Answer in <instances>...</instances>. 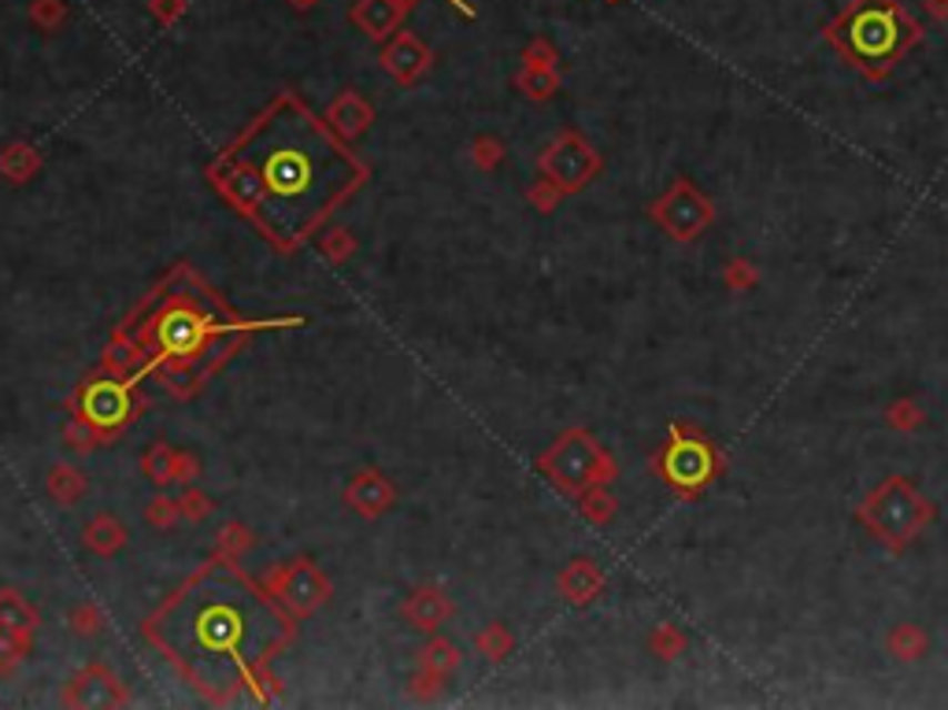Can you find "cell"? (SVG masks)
<instances>
[{
	"label": "cell",
	"mask_w": 948,
	"mask_h": 710,
	"mask_svg": "<svg viewBox=\"0 0 948 710\" xmlns=\"http://www.w3.org/2000/svg\"><path fill=\"white\" fill-rule=\"evenodd\" d=\"M856 518L870 529V537H878V544L900 555L934 526L937 507L930 496H922L911 485L908 474H892L870 488L864 504L856 507Z\"/></svg>",
	"instance_id": "277c9868"
},
{
	"label": "cell",
	"mask_w": 948,
	"mask_h": 710,
	"mask_svg": "<svg viewBox=\"0 0 948 710\" xmlns=\"http://www.w3.org/2000/svg\"><path fill=\"white\" fill-rule=\"evenodd\" d=\"M723 282L730 293H748V288L759 285V271L753 260H742V255H734V260H726L723 266Z\"/></svg>",
	"instance_id": "8fae6325"
},
{
	"label": "cell",
	"mask_w": 948,
	"mask_h": 710,
	"mask_svg": "<svg viewBox=\"0 0 948 710\" xmlns=\"http://www.w3.org/2000/svg\"><path fill=\"white\" fill-rule=\"evenodd\" d=\"M886 651L897 662H919L930 655V637H926V629H919L915 621H900V626H892L886 632Z\"/></svg>",
	"instance_id": "ba28073f"
},
{
	"label": "cell",
	"mask_w": 948,
	"mask_h": 710,
	"mask_svg": "<svg viewBox=\"0 0 948 710\" xmlns=\"http://www.w3.org/2000/svg\"><path fill=\"white\" fill-rule=\"evenodd\" d=\"M648 215H653L675 241H697L715 222V204L689 182V178H678V182H670L667 193L648 207Z\"/></svg>",
	"instance_id": "8992f818"
},
{
	"label": "cell",
	"mask_w": 948,
	"mask_h": 710,
	"mask_svg": "<svg viewBox=\"0 0 948 710\" xmlns=\"http://www.w3.org/2000/svg\"><path fill=\"white\" fill-rule=\"evenodd\" d=\"M823 33L867 82H886L892 67L922 44V27L900 0H853Z\"/></svg>",
	"instance_id": "3957f363"
},
{
	"label": "cell",
	"mask_w": 948,
	"mask_h": 710,
	"mask_svg": "<svg viewBox=\"0 0 948 710\" xmlns=\"http://www.w3.org/2000/svg\"><path fill=\"white\" fill-rule=\"evenodd\" d=\"M926 16L937 19V22H948V0H922Z\"/></svg>",
	"instance_id": "4fadbf2b"
},
{
	"label": "cell",
	"mask_w": 948,
	"mask_h": 710,
	"mask_svg": "<svg viewBox=\"0 0 948 710\" xmlns=\"http://www.w3.org/2000/svg\"><path fill=\"white\" fill-rule=\"evenodd\" d=\"M653 648H656L659 659L670 662V659H678V655L689 648V640H686V632H678L675 626H659L656 637H653Z\"/></svg>",
	"instance_id": "7c38bea8"
},
{
	"label": "cell",
	"mask_w": 948,
	"mask_h": 710,
	"mask_svg": "<svg viewBox=\"0 0 948 710\" xmlns=\"http://www.w3.org/2000/svg\"><path fill=\"white\" fill-rule=\"evenodd\" d=\"M85 415L93 422H119L127 415V393L119 385H93L85 396Z\"/></svg>",
	"instance_id": "9c48e42d"
},
{
	"label": "cell",
	"mask_w": 948,
	"mask_h": 710,
	"mask_svg": "<svg viewBox=\"0 0 948 710\" xmlns=\"http://www.w3.org/2000/svg\"><path fill=\"white\" fill-rule=\"evenodd\" d=\"M881 415H886V426H889V429H900V433L922 429V422H926V410L919 407V399H911V396H897L892 404H886V410H881Z\"/></svg>",
	"instance_id": "30bf717a"
},
{
	"label": "cell",
	"mask_w": 948,
	"mask_h": 710,
	"mask_svg": "<svg viewBox=\"0 0 948 710\" xmlns=\"http://www.w3.org/2000/svg\"><path fill=\"white\" fill-rule=\"evenodd\" d=\"M204 337V322L193 315V311H174L171 318H163V329H160V341L163 348L174 352V355H190L196 344Z\"/></svg>",
	"instance_id": "52a82bcc"
},
{
	"label": "cell",
	"mask_w": 948,
	"mask_h": 710,
	"mask_svg": "<svg viewBox=\"0 0 948 710\" xmlns=\"http://www.w3.org/2000/svg\"><path fill=\"white\" fill-rule=\"evenodd\" d=\"M360 163L301 104L271 108L223 163L230 200L279 244H301L360 182Z\"/></svg>",
	"instance_id": "6da1fadb"
},
{
	"label": "cell",
	"mask_w": 948,
	"mask_h": 710,
	"mask_svg": "<svg viewBox=\"0 0 948 710\" xmlns=\"http://www.w3.org/2000/svg\"><path fill=\"white\" fill-rule=\"evenodd\" d=\"M656 470L682 499H700L704 488L723 474V455L700 429L670 426V440L656 455Z\"/></svg>",
	"instance_id": "5b68a950"
},
{
	"label": "cell",
	"mask_w": 948,
	"mask_h": 710,
	"mask_svg": "<svg viewBox=\"0 0 948 710\" xmlns=\"http://www.w3.org/2000/svg\"><path fill=\"white\" fill-rule=\"evenodd\" d=\"M152 637L193 681L230 688L256 681L260 666L285 640V621L256 585L212 566L160 610Z\"/></svg>",
	"instance_id": "7a4b0ae2"
}]
</instances>
